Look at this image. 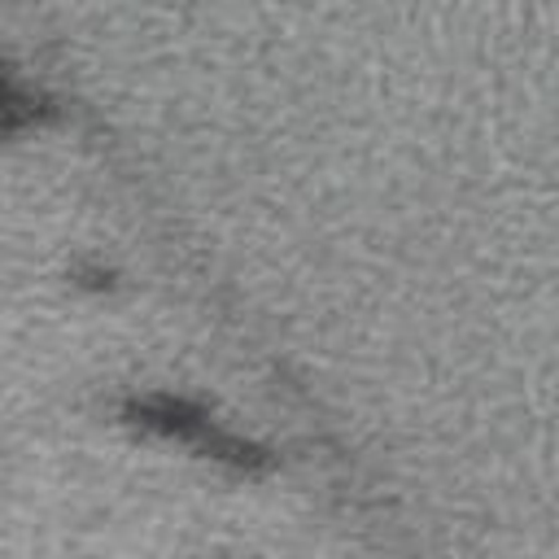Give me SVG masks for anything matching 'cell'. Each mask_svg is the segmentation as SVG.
Instances as JSON below:
<instances>
[]
</instances>
